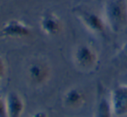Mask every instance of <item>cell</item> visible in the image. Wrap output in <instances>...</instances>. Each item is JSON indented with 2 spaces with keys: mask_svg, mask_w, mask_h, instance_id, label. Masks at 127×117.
I'll return each mask as SVG.
<instances>
[{
  "mask_svg": "<svg viewBox=\"0 0 127 117\" xmlns=\"http://www.w3.org/2000/svg\"><path fill=\"white\" fill-rule=\"evenodd\" d=\"M32 31L30 25L17 18L8 20L0 29V36L4 38L23 39L32 35Z\"/></svg>",
  "mask_w": 127,
  "mask_h": 117,
  "instance_id": "obj_5",
  "label": "cell"
},
{
  "mask_svg": "<svg viewBox=\"0 0 127 117\" xmlns=\"http://www.w3.org/2000/svg\"><path fill=\"white\" fill-rule=\"evenodd\" d=\"M6 73V65L2 57H0V80L4 78Z\"/></svg>",
  "mask_w": 127,
  "mask_h": 117,
  "instance_id": "obj_13",
  "label": "cell"
},
{
  "mask_svg": "<svg viewBox=\"0 0 127 117\" xmlns=\"http://www.w3.org/2000/svg\"><path fill=\"white\" fill-rule=\"evenodd\" d=\"M110 101L114 116L127 115V85H119L115 87L111 93Z\"/></svg>",
  "mask_w": 127,
  "mask_h": 117,
  "instance_id": "obj_6",
  "label": "cell"
},
{
  "mask_svg": "<svg viewBox=\"0 0 127 117\" xmlns=\"http://www.w3.org/2000/svg\"><path fill=\"white\" fill-rule=\"evenodd\" d=\"M103 18L111 32H122L127 26V0H106Z\"/></svg>",
  "mask_w": 127,
  "mask_h": 117,
  "instance_id": "obj_1",
  "label": "cell"
},
{
  "mask_svg": "<svg viewBox=\"0 0 127 117\" xmlns=\"http://www.w3.org/2000/svg\"><path fill=\"white\" fill-rule=\"evenodd\" d=\"M85 96L83 91L77 87H72L64 94V103L69 108H78L85 102Z\"/></svg>",
  "mask_w": 127,
  "mask_h": 117,
  "instance_id": "obj_9",
  "label": "cell"
},
{
  "mask_svg": "<svg viewBox=\"0 0 127 117\" xmlns=\"http://www.w3.org/2000/svg\"><path fill=\"white\" fill-rule=\"evenodd\" d=\"M112 108H111L110 99L106 98L104 95L99 96L96 105L94 117H113Z\"/></svg>",
  "mask_w": 127,
  "mask_h": 117,
  "instance_id": "obj_10",
  "label": "cell"
},
{
  "mask_svg": "<svg viewBox=\"0 0 127 117\" xmlns=\"http://www.w3.org/2000/svg\"><path fill=\"white\" fill-rule=\"evenodd\" d=\"M0 117H8L5 100L2 99L1 97H0Z\"/></svg>",
  "mask_w": 127,
  "mask_h": 117,
  "instance_id": "obj_12",
  "label": "cell"
},
{
  "mask_svg": "<svg viewBox=\"0 0 127 117\" xmlns=\"http://www.w3.org/2000/svg\"><path fill=\"white\" fill-rule=\"evenodd\" d=\"M73 59L78 68L84 71H91L97 66L98 57L92 46L83 44L78 46L75 49Z\"/></svg>",
  "mask_w": 127,
  "mask_h": 117,
  "instance_id": "obj_3",
  "label": "cell"
},
{
  "mask_svg": "<svg viewBox=\"0 0 127 117\" xmlns=\"http://www.w3.org/2000/svg\"><path fill=\"white\" fill-rule=\"evenodd\" d=\"M27 79L34 86H42L50 78L51 68L46 61L34 59L28 65L26 69Z\"/></svg>",
  "mask_w": 127,
  "mask_h": 117,
  "instance_id": "obj_4",
  "label": "cell"
},
{
  "mask_svg": "<svg viewBox=\"0 0 127 117\" xmlns=\"http://www.w3.org/2000/svg\"><path fill=\"white\" fill-rule=\"evenodd\" d=\"M41 30L47 36H57L63 31V23L57 14L46 11L41 16L39 21Z\"/></svg>",
  "mask_w": 127,
  "mask_h": 117,
  "instance_id": "obj_7",
  "label": "cell"
},
{
  "mask_svg": "<svg viewBox=\"0 0 127 117\" xmlns=\"http://www.w3.org/2000/svg\"><path fill=\"white\" fill-rule=\"evenodd\" d=\"M5 103L8 117H21L25 110V103L18 93L10 92L5 98Z\"/></svg>",
  "mask_w": 127,
  "mask_h": 117,
  "instance_id": "obj_8",
  "label": "cell"
},
{
  "mask_svg": "<svg viewBox=\"0 0 127 117\" xmlns=\"http://www.w3.org/2000/svg\"><path fill=\"white\" fill-rule=\"evenodd\" d=\"M31 117H48V115L45 112L41 110V111H37L34 113L33 115H31Z\"/></svg>",
  "mask_w": 127,
  "mask_h": 117,
  "instance_id": "obj_14",
  "label": "cell"
},
{
  "mask_svg": "<svg viewBox=\"0 0 127 117\" xmlns=\"http://www.w3.org/2000/svg\"><path fill=\"white\" fill-rule=\"evenodd\" d=\"M74 12L83 25L93 33L104 34L106 29V24L103 16H99L94 11L84 6H78L74 9Z\"/></svg>",
  "mask_w": 127,
  "mask_h": 117,
  "instance_id": "obj_2",
  "label": "cell"
},
{
  "mask_svg": "<svg viewBox=\"0 0 127 117\" xmlns=\"http://www.w3.org/2000/svg\"><path fill=\"white\" fill-rule=\"evenodd\" d=\"M112 63L118 69L121 71H127V41L113 57Z\"/></svg>",
  "mask_w": 127,
  "mask_h": 117,
  "instance_id": "obj_11",
  "label": "cell"
}]
</instances>
